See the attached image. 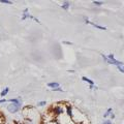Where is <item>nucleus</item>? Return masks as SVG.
<instances>
[{"instance_id": "2eb2a0df", "label": "nucleus", "mask_w": 124, "mask_h": 124, "mask_svg": "<svg viewBox=\"0 0 124 124\" xmlns=\"http://www.w3.org/2000/svg\"><path fill=\"white\" fill-rule=\"evenodd\" d=\"M117 68H118L122 73H124V67H123V65H119V66H117Z\"/></svg>"}, {"instance_id": "412c9836", "label": "nucleus", "mask_w": 124, "mask_h": 124, "mask_svg": "<svg viewBox=\"0 0 124 124\" xmlns=\"http://www.w3.org/2000/svg\"><path fill=\"white\" fill-rule=\"evenodd\" d=\"M15 124H23V123H17V122H15Z\"/></svg>"}, {"instance_id": "20e7f679", "label": "nucleus", "mask_w": 124, "mask_h": 124, "mask_svg": "<svg viewBox=\"0 0 124 124\" xmlns=\"http://www.w3.org/2000/svg\"><path fill=\"white\" fill-rule=\"evenodd\" d=\"M48 87H50L51 89H56V88H59L60 85L57 82H51V83H48Z\"/></svg>"}, {"instance_id": "9d476101", "label": "nucleus", "mask_w": 124, "mask_h": 124, "mask_svg": "<svg viewBox=\"0 0 124 124\" xmlns=\"http://www.w3.org/2000/svg\"><path fill=\"white\" fill-rule=\"evenodd\" d=\"M66 113H67V115L69 116V117H72V108H71L70 107H67V108H66Z\"/></svg>"}, {"instance_id": "7ed1b4c3", "label": "nucleus", "mask_w": 124, "mask_h": 124, "mask_svg": "<svg viewBox=\"0 0 124 124\" xmlns=\"http://www.w3.org/2000/svg\"><path fill=\"white\" fill-rule=\"evenodd\" d=\"M26 19H34L33 16H31L29 13H28V8H25L24 10H23V16L21 18L22 21H25Z\"/></svg>"}, {"instance_id": "ddd939ff", "label": "nucleus", "mask_w": 124, "mask_h": 124, "mask_svg": "<svg viewBox=\"0 0 124 124\" xmlns=\"http://www.w3.org/2000/svg\"><path fill=\"white\" fill-rule=\"evenodd\" d=\"M93 4H95V5H97V6H100V5H102L103 3L101 1H93Z\"/></svg>"}, {"instance_id": "0eeeda50", "label": "nucleus", "mask_w": 124, "mask_h": 124, "mask_svg": "<svg viewBox=\"0 0 124 124\" xmlns=\"http://www.w3.org/2000/svg\"><path fill=\"white\" fill-rule=\"evenodd\" d=\"M69 6H70V3L66 1V2H64L63 4L61 5V8H63V9H65V10H67V9L69 8Z\"/></svg>"}, {"instance_id": "f3484780", "label": "nucleus", "mask_w": 124, "mask_h": 124, "mask_svg": "<svg viewBox=\"0 0 124 124\" xmlns=\"http://www.w3.org/2000/svg\"><path fill=\"white\" fill-rule=\"evenodd\" d=\"M90 89H95V90H96V89H97V87H96L95 85H90Z\"/></svg>"}, {"instance_id": "4468645a", "label": "nucleus", "mask_w": 124, "mask_h": 124, "mask_svg": "<svg viewBox=\"0 0 124 124\" xmlns=\"http://www.w3.org/2000/svg\"><path fill=\"white\" fill-rule=\"evenodd\" d=\"M52 91L54 92H63V90H62V88H56V89H52Z\"/></svg>"}, {"instance_id": "aec40b11", "label": "nucleus", "mask_w": 124, "mask_h": 124, "mask_svg": "<svg viewBox=\"0 0 124 124\" xmlns=\"http://www.w3.org/2000/svg\"><path fill=\"white\" fill-rule=\"evenodd\" d=\"M114 118H115V115H114V114H112V115H111V120H112V119H114Z\"/></svg>"}, {"instance_id": "1a4fd4ad", "label": "nucleus", "mask_w": 124, "mask_h": 124, "mask_svg": "<svg viewBox=\"0 0 124 124\" xmlns=\"http://www.w3.org/2000/svg\"><path fill=\"white\" fill-rule=\"evenodd\" d=\"M112 114H113V110H112V108H108V110L107 111V113H104L103 117H104V118H107L108 116H111Z\"/></svg>"}, {"instance_id": "6ab92c4d", "label": "nucleus", "mask_w": 124, "mask_h": 124, "mask_svg": "<svg viewBox=\"0 0 124 124\" xmlns=\"http://www.w3.org/2000/svg\"><path fill=\"white\" fill-rule=\"evenodd\" d=\"M64 44H65V45H71V42H69V41H64Z\"/></svg>"}, {"instance_id": "f8f14e48", "label": "nucleus", "mask_w": 124, "mask_h": 124, "mask_svg": "<svg viewBox=\"0 0 124 124\" xmlns=\"http://www.w3.org/2000/svg\"><path fill=\"white\" fill-rule=\"evenodd\" d=\"M46 104V101H39L37 103V107H45Z\"/></svg>"}, {"instance_id": "6e6552de", "label": "nucleus", "mask_w": 124, "mask_h": 124, "mask_svg": "<svg viewBox=\"0 0 124 124\" xmlns=\"http://www.w3.org/2000/svg\"><path fill=\"white\" fill-rule=\"evenodd\" d=\"M82 80L84 81V82H87V83H89L90 85H94V82H93L92 80H90V79H88L87 77H83L82 78Z\"/></svg>"}, {"instance_id": "a211bd4d", "label": "nucleus", "mask_w": 124, "mask_h": 124, "mask_svg": "<svg viewBox=\"0 0 124 124\" xmlns=\"http://www.w3.org/2000/svg\"><path fill=\"white\" fill-rule=\"evenodd\" d=\"M33 20H34V21H35L36 23H40V22H39V20H38V19H36V18H34V19H33Z\"/></svg>"}, {"instance_id": "423d86ee", "label": "nucleus", "mask_w": 124, "mask_h": 124, "mask_svg": "<svg viewBox=\"0 0 124 124\" xmlns=\"http://www.w3.org/2000/svg\"><path fill=\"white\" fill-rule=\"evenodd\" d=\"M89 24H91L92 26H94L95 28H97V29H99V30H107V28L106 27H102V26H99V25H97V24H95V23H92V22H90Z\"/></svg>"}, {"instance_id": "f257e3e1", "label": "nucleus", "mask_w": 124, "mask_h": 124, "mask_svg": "<svg viewBox=\"0 0 124 124\" xmlns=\"http://www.w3.org/2000/svg\"><path fill=\"white\" fill-rule=\"evenodd\" d=\"M21 108H22L21 106H19V104H16V103H9L8 106L6 107L7 111H8L9 113H11V114L18 113V112L21 110Z\"/></svg>"}, {"instance_id": "dca6fc26", "label": "nucleus", "mask_w": 124, "mask_h": 124, "mask_svg": "<svg viewBox=\"0 0 124 124\" xmlns=\"http://www.w3.org/2000/svg\"><path fill=\"white\" fill-rule=\"evenodd\" d=\"M102 124H112V121H111V120H106V121H104Z\"/></svg>"}, {"instance_id": "39448f33", "label": "nucleus", "mask_w": 124, "mask_h": 124, "mask_svg": "<svg viewBox=\"0 0 124 124\" xmlns=\"http://www.w3.org/2000/svg\"><path fill=\"white\" fill-rule=\"evenodd\" d=\"M8 92H9V88L5 87L1 92H0V96H1V97H4V96H6L7 94H8Z\"/></svg>"}, {"instance_id": "f03ea898", "label": "nucleus", "mask_w": 124, "mask_h": 124, "mask_svg": "<svg viewBox=\"0 0 124 124\" xmlns=\"http://www.w3.org/2000/svg\"><path fill=\"white\" fill-rule=\"evenodd\" d=\"M53 115H56V116H59V115H62L64 113V108L63 107H61V106H55V107H53Z\"/></svg>"}, {"instance_id": "9b49d317", "label": "nucleus", "mask_w": 124, "mask_h": 124, "mask_svg": "<svg viewBox=\"0 0 124 124\" xmlns=\"http://www.w3.org/2000/svg\"><path fill=\"white\" fill-rule=\"evenodd\" d=\"M0 3H2V4H8V5L13 4V2L9 1V0H0Z\"/></svg>"}]
</instances>
